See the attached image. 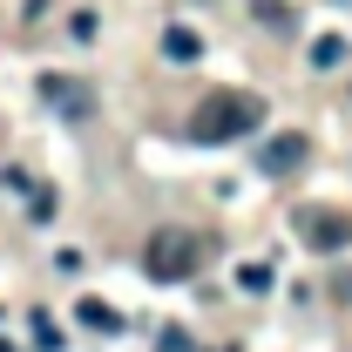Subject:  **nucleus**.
<instances>
[{
	"instance_id": "1",
	"label": "nucleus",
	"mask_w": 352,
	"mask_h": 352,
	"mask_svg": "<svg viewBox=\"0 0 352 352\" xmlns=\"http://www.w3.org/2000/svg\"><path fill=\"white\" fill-rule=\"evenodd\" d=\"M258 122H264V102L251 88H210L197 102V116H190V135L197 142H237V135L258 129Z\"/></svg>"
},
{
	"instance_id": "2",
	"label": "nucleus",
	"mask_w": 352,
	"mask_h": 352,
	"mask_svg": "<svg viewBox=\"0 0 352 352\" xmlns=\"http://www.w3.org/2000/svg\"><path fill=\"white\" fill-rule=\"evenodd\" d=\"M197 264H204V237H190V230H156V237H149V251H142V271H149L156 285L190 278Z\"/></svg>"
},
{
	"instance_id": "3",
	"label": "nucleus",
	"mask_w": 352,
	"mask_h": 352,
	"mask_svg": "<svg viewBox=\"0 0 352 352\" xmlns=\"http://www.w3.org/2000/svg\"><path fill=\"white\" fill-rule=\"evenodd\" d=\"M305 156H311L305 129H278L258 142V176H292V170H305Z\"/></svg>"
},
{
	"instance_id": "4",
	"label": "nucleus",
	"mask_w": 352,
	"mask_h": 352,
	"mask_svg": "<svg viewBox=\"0 0 352 352\" xmlns=\"http://www.w3.org/2000/svg\"><path fill=\"white\" fill-rule=\"evenodd\" d=\"M41 102L54 116H68V122H88V116H95V95H88L75 75H41Z\"/></svg>"
},
{
	"instance_id": "5",
	"label": "nucleus",
	"mask_w": 352,
	"mask_h": 352,
	"mask_svg": "<svg viewBox=\"0 0 352 352\" xmlns=\"http://www.w3.org/2000/svg\"><path fill=\"white\" fill-rule=\"evenodd\" d=\"M298 230H305L318 251H339V244L352 237V217L346 210H298Z\"/></svg>"
},
{
	"instance_id": "6",
	"label": "nucleus",
	"mask_w": 352,
	"mask_h": 352,
	"mask_svg": "<svg viewBox=\"0 0 352 352\" xmlns=\"http://www.w3.org/2000/svg\"><path fill=\"white\" fill-rule=\"evenodd\" d=\"M163 54H170V61H197V54H204V34H197V28H170V34H163Z\"/></svg>"
},
{
	"instance_id": "7",
	"label": "nucleus",
	"mask_w": 352,
	"mask_h": 352,
	"mask_svg": "<svg viewBox=\"0 0 352 352\" xmlns=\"http://www.w3.org/2000/svg\"><path fill=\"white\" fill-rule=\"evenodd\" d=\"M82 325H95V332H122V311L102 305V298H82Z\"/></svg>"
},
{
	"instance_id": "8",
	"label": "nucleus",
	"mask_w": 352,
	"mask_h": 352,
	"mask_svg": "<svg viewBox=\"0 0 352 352\" xmlns=\"http://www.w3.org/2000/svg\"><path fill=\"white\" fill-rule=\"evenodd\" d=\"M251 14H258L271 34H285V28H292V7H285V0H251Z\"/></svg>"
},
{
	"instance_id": "9",
	"label": "nucleus",
	"mask_w": 352,
	"mask_h": 352,
	"mask_svg": "<svg viewBox=\"0 0 352 352\" xmlns=\"http://www.w3.org/2000/svg\"><path fill=\"white\" fill-rule=\"evenodd\" d=\"M339 61H346V41L339 34H318L311 41V68H339Z\"/></svg>"
},
{
	"instance_id": "10",
	"label": "nucleus",
	"mask_w": 352,
	"mask_h": 352,
	"mask_svg": "<svg viewBox=\"0 0 352 352\" xmlns=\"http://www.w3.org/2000/svg\"><path fill=\"white\" fill-rule=\"evenodd\" d=\"M34 339H41V352H61V332H54L47 311H34Z\"/></svg>"
},
{
	"instance_id": "11",
	"label": "nucleus",
	"mask_w": 352,
	"mask_h": 352,
	"mask_svg": "<svg viewBox=\"0 0 352 352\" xmlns=\"http://www.w3.org/2000/svg\"><path fill=\"white\" fill-rule=\"evenodd\" d=\"M237 285H244V292H264V285H271V271H264V264H244V271H237Z\"/></svg>"
},
{
	"instance_id": "12",
	"label": "nucleus",
	"mask_w": 352,
	"mask_h": 352,
	"mask_svg": "<svg viewBox=\"0 0 352 352\" xmlns=\"http://www.w3.org/2000/svg\"><path fill=\"white\" fill-rule=\"evenodd\" d=\"M339 292H346V298H352V278H346V285H339Z\"/></svg>"
},
{
	"instance_id": "13",
	"label": "nucleus",
	"mask_w": 352,
	"mask_h": 352,
	"mask_svg": "<svg viewBox=\"0 0 352 352\" xmlns=\"http://www.w3.org/2000/svg\"><path fill=\"white\" fill-rule=\"evenodd\" d=\"M0 352H7V346H0Z\"/></svg>"
}]
</instances>
